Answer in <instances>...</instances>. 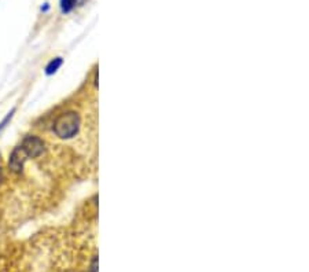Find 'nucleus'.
Instances as JSON below:
<instances>
[{
    "label": "nucleus",
    "mask_w": 309,
    "mask_h": 272,
    "mask_svg": "<svg viewBox=\"0 0 309 272\" xmlns=\"http://www.w3.org/2000/svg\"><path fill=\"white\" fill-rule=\"evenodd\" d=\"M80 117L76 111H65L54 121V133L61 139H70L79 132Z\"/></svg>",
    "instance_id": "1"
},
{
    "label": "nucleus",
    "mask_w": 309,
    "mask_h": 272,
    "mask_svg": "<svg viewBox=\"0 0 309 272\" xmlns=\"http://www.w3.org/2000/svg\"><path fill=\"white\" fill-rule=\"evenodd\" d=\"M21 149L27 154L28 158H37L44 151V143L39 136L29 135L21 143Z\"/></svg>",
    "instance_id": "2"
},
{
    "label": "nucleus",
    "mask_w": 309,
    "mask_h": 272,
    "mask_svg": "<svg viewBox=\"0 0 309 272\" xmlns=\"http://www.w3.org/2000/svg\"><path fill=\"white\" fill-rule=\"evenodd\" d=\"M27 158H28L27 154L23 153V150L21 149V146L15 147V149L11 151V154H10V160H9L10 169H11L13 172H15V173L22 171L23 164H25V161H27Z\"/></svg>",
    "instance_id": "3"
},
{
    "label": "nucleus",
    "mask_w": 309,
    "mask_h": 272,
    "mask_svg": "<svg viewBox=\"0 0 309 272\" xmlns=\"http://www.w3.org/2000/svg\"><path fill=\"white\" fill-rule=\"evenodd\" d=\"M61 66H62V58H55V59H53V61L47 65V67H45V73H47V75H53V73H55V72L61 67Z\"/></svg>",
    "instance_id": "4"
},
{
    "label": "nucleus",
    "mask_w": 309,
    "mask_h": 272,
    "mask_svg": "<svg viewBox=\"0 0 309 272\" xmlns=\"http://www.w3.org/2000/svg\"><path fill=\"white\" fill-rule=\"evenodd\" d=\"M77 0H61V9L63 13H69L75 7Z\"/></svg>",
    "instance_id": "5"
},
{
    "label": "nucleus",
    "mask_w": 309,
    "mask_h": 272,
    "mask_svg": "<svg viewBox=\"0 0 309 272\" xmlns=\"http://www.w3.org/2000/svg\"><path fill=\"white\" fill-rule=\"evenodd\" d=\"M14 111H15V110H14V109H13V110H11V111H10L9 115L6 116V119H5V120H3V121H2V123H0V131H2V129H3V128H5V125H6V124L9 123V120H10V119H11V117H13V115H14Z\"/></svg>",
    "instance_id": "6"
},
{
    "label": "nucleus",
    "mask_w": 309,
    "mask_h": 272,
    "mask_svg": "<svg viewBox=\"0 0 309 272\" xmlns=\"http://www.w3.org/2000/svg\"><path fill=\"white\" fill-rule=\"evenodd\" d=\"M5 180V175H3V169L0 168V185H2V182Z\"/></svg>",
    "instance_id": "7"
}]
</instances>
